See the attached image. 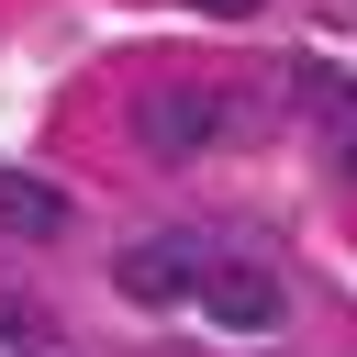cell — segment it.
<instances>
[{
	"instance_id": "obj_1",
	"label": "cell",
	"mask_w": 357,
	"mask_h": 357,
	"mask_svg": "<svg viewBox=\"0 0 357 357\" xmlns=\"http://www.w3.org/2000/svg\"><path fill=\"white\" fill-rule=\"evenodd\" d=\"M201 279H212V245H201V234H134V245L112 257V290H123L134 312H178Z\"/></svg>"
},
{
	"instance_id": "obj_2",
	"label": "cell",
	"mask_w": 357,
	"mask_h": 357,
	"mask_svg": "<svg viewBox=\"0 0 357 357\" xmlns=\"http://www.w3.org/2000/svg\"><path fill=\"white\" fill-rule=\"evenodd\" d=\"M212 134H223V100H212V89H145V100H134V145L167 156V167L201 156Z\"/></svg>"
},
{
	"instance_id": "obj_3",
	"label": "cell",
	"mask_w": 357,
	"mask_h": 357,
	"mask_svg": "<svg viewBox=\"0 0 357 357\" xmlns=\"http://www.w3.org/2000/svg\"><path fill=\"white\" fill-rule=\"evenodd\" d=\"M201 312L234 324V335H268V324L290 312V290H279V268H212V279H201Z\"/></svg>"
},
{
	"instance_id": "obj_4",
	"label": "cell",
	"mask_w": 357,
	"mask_h": 357,
	"mask_svg": "<svg viewBox=\"0 0 357 357\" xmlns=\"http://www.w3.org/2000/svg\"><path fill=\"white\" fill-rule=\"evenodd\" d=\"M0 223H11V234H33V245H45V234H67V190H56V178H0Z\"/></svg>"
},
{
	"instance_id": "obj_5",
	"label": "cell",
	"mask_w": 357,
	"mask_h": 357,
	"mask_svg": "<svg viewBox=\"0 0 357 357\" xmlns=\"http://www.w3.org/2000/svg\"><path fill=\"white\" fill-rule=\"evenodd\" d=\"M301 89L324 100V134H335V167H357V89H346V78H324V67H301Z\"/></svg>"
},
{
	"instance_id": "obj_6",
	"label": "cell",
	"mask_w": 357,
	"mask_h": 357,
	"mask_svg": "<svg viewBox=\"0 0 357 357\" xmlns=\"http://www.w3.org/2000/svg\"><path fill=\"white\" fill-rule=\"evenodd\" d=\"M190 11H257V0H190Z\"/></svg>"
}]
</instances>
